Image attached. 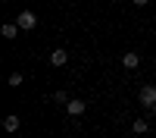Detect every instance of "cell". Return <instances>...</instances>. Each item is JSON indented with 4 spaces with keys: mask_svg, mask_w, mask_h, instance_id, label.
<instances>
[{
    "mask_svg": "<svg viewBox=\"0 0 156 138\" xmlns=\"http://www.w3.org/2000/svg\"><path fill=\"white\" fill-rule=\"evenodd\" d=\"M16 22H19V28H22V32H31V28H37V16H34L31 9H22Z\"/></svg>",
    "mask_w": 156,
    "mask_h": 138,
    "instance_id": "1",
    "label": "cell"
},
{
    "mask_svg": "<svg viewBox=\"0 0 156 138\" xmlns=\"http://www.w3.org/2000/svg\"><path fill=\"white\" fill-rule=\"evenodd\" d=\"M137 97H140V104H144V107H153V104H156V88H153V85H144Z\"/></svg>",
    "mask_w": 156,
    "mask_h": 138,
    "instance_id": "2",
    "label": "cell"
},
{
    "mask_svg": "<svg viewBox=\"0 0 156 138\" xmlns=\"http://www.w3.org/2000/svg\"><path fill=\"white\" fill-rule=\"evenodd\" d=\"M84 110H87V104H84V100H78V97H72L69 104H66V113H69V116H81Z\"/></svg>",
    "mask_w": 156,
    "mask_h": 138,
    "instance_id": "3",
    "label": "cell"
},
{
    "mask_svg": "<svg viewBox=\"0 0 156 138\" xmlns=\"http://www.w3.org/2000/svg\"><path fill=\"white\" fill-rule=\"evenodd\" d=\"M50 63H53V66H66V63H69V50L66 47H56L53 54H50Z\"/></svg>",
    "mask_w": 156,
    "mask_h": 138,
    "instance_id": "4",
    "label": "cell"
},
{
    "mask_svg": "<svg viewBox=\"0 0 156 138\" xmlns=\"http://www.w3.org/2000/svg\"><path fill=\"white\" fill-rule=\"evenodd\" d=\"M19 32H22V28H19V22H3V25H0V35H3L6 41H12Z\"/></svg>",
    "mask_w": 156,
    "mask_h": 138,
    "instance_id": "5",
    "label": "cell"
},
{
    "mask_svg": "<svg viewBox=\"0 0 156 138\" xmlns=\"http://www.w3.org/2000/svg\"><path fill=\"white\" fill-rule=\"evenodd\" d=\"M122 66H125V69H137V66H140V57L134 54V50H128V54L122 57Z\"/></svg>",
    "mask_w": 156,
    "mask_h": 138,
    "instance_id": "6",
    "label": "cell"
},
{
    "mask_svg": "<svg viewBox=\"0 0 156 138\" xmlns=\"http://www.w3.org/2000/svg\"><path fill=\"white\" fill-rule=\"evenodd\" d=\"M3 129L6 132H19V116H16V113H9V116L3 119Z\"/></svg>",
    "mask_w": 156,
    "mask_h": 138,
    "instance_id": "7",
    "label": "cell"
},
{
    "mask_svg": "<svg viewBox=\"0 0 156 138\" xmlns=\"http://www.w3.org/2000/svg\"><path fill=\"white\" fill-rule=\"evenodd\" d=\"M131 129H134V135H147V132H150V125H147L144 119H134V122H131Z\"/></svg>",
    "mask_w": 156,
    "mask_h": 138,
    "instance_id": "8",
    "label": "cell"
},
{
    "mask_svg": "<svg viewBox=\"0 0 156 138\" xmlns=\"http://www.w3.org/2000/svg\"><path fill=\"white\" fill-rule=\"evenodd\" d=\"M22 82H25V79H22V72H12L9 79H6V85H9V88H19Z\"/></svg>",
    "mask_w": 156,
    "mask_h": 138,
    "instance_id": "9",
    "label": "cell"
},
{
    "mask_svg": "<svg viewBox=\"0 0 156 138\" xmlns=\"http://www.w3.org/2000/svg\"><path fill=\"white\" fill-rule=\"evenodd\" d=\"M53 100H56V104H69V100H72V97H69L66 91H53Z\"/></svg>",
    "mask_w": 156,
    "mask_h": 138,
    "instance_id": "10",
    "label": "cell"
},
{
    "mask_svg": "<svg viewBox=\"0 0 156 138\" xmlns=\"http://www.w3.org/2000/svg\"><path fill=\"white\" fill-rule=\"evenodd\" d=\"M134 6H147V0H134Z\"/></svg>",
    "mask_w": 156,
    "mask_h": 138,
    "instance_id": "11",
    "label": "cell"
},
{
    "mask_svg": "<svg viewBox=\"0 0 156 138\" xmlns=\"http://www.w3.org/2000/svg\"><path fill=\"white\" fill-rule=\"evenodd\" d=\"M153 116H156V104H153Z\"/></svg>",
    "mask_w": 156,
    "mask_h": 138,
    "instance_id": "12",
    "label": "cell"
}]
</instances>
